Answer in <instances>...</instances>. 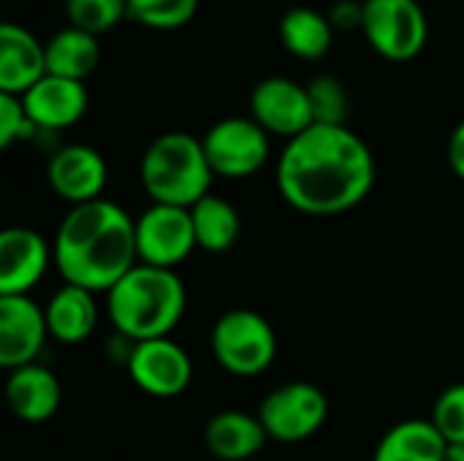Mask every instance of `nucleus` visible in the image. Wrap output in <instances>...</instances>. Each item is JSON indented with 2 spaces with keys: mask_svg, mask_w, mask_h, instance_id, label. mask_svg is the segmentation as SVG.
<instances>
[{
  "mask_svg": "<svg viewBox=\"0 0 464 461\" xmlns=\"http://www.w3.org/2000/svg\"><path fill=\"white\" fill-rule=\"evenodd\" d=\"M372 185V149L348 125H313L291 139L277 160V190L304 215H343L359 206Z\"/></svg>",
  "mask_w": 464,
  "mask_h": 461,
  "instance_id": "1",
  "label": "nucleus"
},
{
  "mask_svg": "<svg viewBox=\"0 0 464 461\" xmlns=\"http://www.w3.org/2000/svg\"><path fill=\"white\" fill-rule=\"evenodd\" d=\"M52 250L68 285L109 293L139 264L136 220L109 198L71 206L57 226Z\"/></svg>",
  "mask_w": 464,
  "mask_h": 461,
  "instance_id": "2",
  "label": "nucleus"
},
{
  "mask_svg": "<svg viewBox=\"0 0 464 461\" xmlns=\"http://www.w3.org/2000/svg\"><path fill=\"white\" fill-rule=\"evenodd\" d=\"M106 296L111 326L130 342L171 337L188 304L179 274L147 264H136Z\"/></svg>",
  "mask_w": 464,
  "mask_h": 461,
  "instance_id": "3",
  "label": "nucleus"
},
{
  "mask_svg": "<svg viewBox=\"0 0 464 461\" xmlns=\"http://www.w3.org/2000/svg\"><path fill=\"white\" fill-rule=\"evenodd\" d=\"M139 177L152 204L190 209L209 196L215 171L201 139L185 130H169L144 149Z\"/></svg>",
  "mask_w": 464,
  "mask_h": 461,
  "instance_id": "4",
  "label": "nucleus"
},
{
  "mask_svg": "<svg viewBox=\"0 0 464 461\" xmlns=\"http://www.w3.org/2000/svg\"><path fill=\"white\" fill-rule=\"evenodd\" d=\"M212 353L234 378H256L266 372L277 356L272 323L256 310H228L212 326Z\"/></svg>",
  "mask_w": 464,
  "mask_h": 461,
  "instance_id": "5",
  "label": "nucleus"
},
{
  "mask_svg": "<svg viewBox=\"0 0 464 461\" xmlns=\"http://www.w3.org/2000/svg\"><path fill=\"white\" fill-rule=\"evenodd\" d=\"M362 33L389 62L416 60L430 38V22L419 0H364Z\"/></svg>",
  "mask_w": 464,
  "mask_h": 461,
  "instance_id": "6",
  "label": "nucleus"
},
{
  "mask_svg": "<svg viewBox=\"0 0 464 461\" xmlns=\"http://www.w3.org/2000/svg\"><path fill=\"white\" fill-rule=\"evenodd\" d=\"M258 418L269 435V440L277 443H304L329 418V399L326 394L313 383H285L266 394V399L258 408Z\"/></svg>",
  "mask_w": 464,
  "mask_h": 461,
  "instance_id": "7",
  "label": "nucleus"
},
{
  "mask_svg": "<svg viewBox=\"0 0 464 461\" xmlns=\"http://www.w3.org/2000/svg\"><path fill=\"white\" fill-rule=\"evenodd\" d=\"M201 141L215 177L223 179L253 177L266 166L272 152L269 133L253 117H226L215 122Z\"/></svg>",
  "mask_w": 464,
  "mask_h": 461,
  "instance_id": "8",
  "label": "nucleus"
},
{
  "mask_svg": "<svg viewBox=\"0 0 464 461\" xmlns=\"http://www.w3.org/2000/svg\"><path fill=\"white\" fill-rule=\"evenodd\" d=\"M196 231L190 209L152 204L136 217L139 264L158 269H177L196 250Z\"/></svg>",
  "mask_w": 464,
  "mask_h": 461,
  "instance_id": "9",
  "label": "nucleus"
},
{
  "mask_svg": "<svg viewBox=\"0 0 464 461\" xmlns=\"http://www.w3.org/2000/svg\"><path fill=\"white\" fill-rule=\"evenodd\" d=\"M125 367L136 389L155 399H174L193 380V361L188 351L171 337L133 342Z\"/></svg>",
  "mask_w": 464,
  "mask_h": 461,
  "instance_id": "10",
  "label": "nucleus"
},
{
  "mask_svg": "<svg viewBox=\"0 0 464 461\" xmlns=\"http://www.w3.org/2000/svg\"><path fill=\"white\" fill-rule=\"evenodd\" d=\"M250 117L269 136H283L288 141L315 125L307 87L285 76H269L253 87Z\"/></svg>",
  "mask_w": 464,
  "mask_h": 461,
  "instance_id": "11",
  "label": "nucleus"
},
{
  "mask_svg": "<svg viewBox=\"0 0 464 461\" xmlns=\"http://www.w3.org/2000/svg\"><path fill=\"white\" fill-rule=\"evenodd\" d=\"M49 264H54V250L38 231L5 228L0 234V296H30Z\"/></svg>",
  "mask_w": 464,
  "mask_h": 461,
  "instance_id": "12",
  "label": "nucleus"
},
{
  "mask_svg": "<svg viewBox=\"0 0 464 461\" xmlns=\"http://www.w3.org/2000/svg\"><path fill=\"white\" fill-rule=\"evenodd\" d=\"M49 337L46 312L30 296H0V367L35 364Z\"/></svg>",
  "mask_w": 464,
  "mask_h": 461,
  "instance_id": "13",
  "label": "nucleus"
},
{
  "mask_svg": "<svg viewBox=\"0 0 464 461\" xmlns=\"http://www.w3.org/2000/svg\"><path fill=\"white\" fill-rule=\"evenodd\" d=\"M52 190L71 206L103 198L109 166L103 155L87 144H65L49 158L46 168Z\"/></svg>",
  "mask_w": 464,
  "mask_h": 461,
  "instance_id": "14",
  "label": "nucleus"
},
{
  "mask_svg": "<svg viewBox=\"0 0 464 461\" xmlns=\"http://www.w3.org/2000/svg\"><path fill=\"white\" fill-rule=\"evenodd\" d=\"M22 103L38 133H57L76 125L87 114L90 92L84 82L46 73L38 84H33L22 95Z\"/></svg>",
  "mask_w": 464,
  "mask_h": 461,
  "instance_id": "15",
  "label": "nucleus"
},
{
  "mask_svg": "<svg viewBox=\"0 0 464 461\" xmlns=\"http://www.w3.org/2000/svg\"><path fill=\"white\" fill-rule=\"evenodd\" d=\"M46 76V43H41L27 27L0 24V92L24 95Z\"/></svg>",
  "mask_w": 464,
  "mask_h": 461,
  "instance_id": "16",
  "label": "nucleus"
},
{
  "mask_svg": "<svg viewBox=\"0 0 464 461\" xmlns=\"http://www.w3.org/2000/svg\"><path fill=\"white\" fill-rule=\"evenodd\" d=\"M5 399L11 413L24 424H44L49 421L63 402L60 380L52 370L41 364H27L11 370L5 380Z\"/></svg>",
  "mask_w": 464,
  "mask_h": 461,
  "instance_id": "17",
  "label": "nucleus"
},
{
  "mask_svg": "<svg viewBox=\"0 0 464 461\" xmlns=\"http://www.w3.org/2000/svg\"><path fill=\"white\" fill-rule=\"evenodd\" d=\"M266 440H269V435H266L261 418L250 416L245 410L215 413L204 429L207 451L220 461L253 459L266 446Z\"/></svg>",
  "mask_w": 464,
  "mask_h": 461,
  "instance_id": "18",
  "label": "nucleus"
},
{
  "mask_svg": "<svg viewBox=\"0 0 464 461\" xmlns=\"http://www.w3.org/2000/svg\"><path fill=\"white\" fill-rule=\"evenodd\" d=\"M44 312H46L49 337H54L63 345L84 342L95 331V323H98L95 293L79 285H68V283L52 293Z\"/></svg>",
  "mask_w": 464,
  "mask_h": 461,
  "instance_id": "19",
  "label": "nucleus"
},
{
  "mask_svg": "<svg viewBox=\"0 0 464 461\" xmlns=\"http://www.w3.org/2000/svg\"><path fill=\"white\" fill-rule=\"evenodd\" d=\"M446 448L449 443L432 418H411L381 437L372 461H446Z\"/></svg>",
  "mask_w": 464,
  "mask_h": 461,
  "instance_id": "20",
  "label": "nucleus"
},
{
  "mask_svg": "<svg viewBox=\"0 0 464 461\" xmlns=\"http://www.w3.org/2000/svg\"><path fill=\"white\" fill-rule=\"evenodd\" d=\"M280 41L294 57L315 62L329 54L334 43V24L329 14L318 8L294 5L280 19Z\"/></svg>",
  "mask_w": 464,
  "mask_h": 461,
  "instance_id": "21",
  "label": "nucleus"
},
{
  "mask_svg": "<svg viewBox=\"0 0 464 461\" xmlns=\"http://www.w3.org/2000/svg\"><path fill=\"white\" fill-rule=\"evenodd\" d=\"M101 60L98 35H90L79 27H63L46 41V73L84 82Z\"/></svg>",
  "mask_w": 464,
  "mask_h": 461,
  "instance_id": "22",
  "label": "nucleus"
},
{
  "mask_svg": "<svg viewBox=\"0 0 464 461\" xmlns=\"http://www.w3.org/2000/svg\"><path fill=\"white\" fill-rule=\"evenodd\" d=\"M196 245L207 253H226L237 245L242 234V215L237 206L215 193L204 196L196 206H190Z\"/></svg>",
  "mask_w": 464,
  "mask_h": 461,
  "instance_id": "23",
  "label": "nucleus"
},
{
  "mask_svg": "<svg viewBox=\"0 0 464 461\" xmlns=\"http://www.w3.org/2000/svg\"><path fill=\"white\" fill-rule=\"evenodd\" d=\"M65 14L71 27L101 35L128 16V0H65Z\"/></svg>",
  "mask_w": 464,
  "mask_h": 461,
  "instance_id": "24",
  "label": "nucleus"
},
{
  "mask_svg": "<svg viewBox=\"0 0 464 461\" xmlns=\"http://www.w3.org/2000/svg\"><path fill=\"white\" fill-rule=\"evenodd\" d=\"M310 92V106H313V120L315 125H345L351 114V98L345 84L337 76H315L307 84Z\"/></svg>",
  "mask_w": 464,
  "mask_h": 461,
  "instance_id": "25",
  "label": "nucleus"
},
{
  "mask_svg": "<svg viewBox=\"0 0 464 461\" xmlns=\"http://www.w3.org/2000/svg\"><path fill=\"white\" fill-rule=\"evenodd\" d=\"M198 11V0H128V16L152 30H177Z\"/></svg>",
  "mask_w": 464,
  "mask_h": 461,
  "instance_id": "26",
  "label": "nucleus"
},
{
  "mask_svg": "<svg viewBox=\"0 0 464 461\" xmlns=\"http://www.w3.org/2000/svg\"><path fill=\"white\" fill-rule=\"evenodd\" d=\"M432 424L451 446H464V383L449 386L432 408Z\"/></svg>",
  "mask_w": 464,
  "mask_h": 461,
  "instance_id": "27",
  "label": "nucleus"
},
{
  "mask_svg": "<svg viewBox=\"0 0 464 461\" xmlns=\"http://www.w3.org/2000/svg\"><path fill=\"white\" fill-rule=\"evenodd\" d=\"M35 136H38V128L27 117L22 98L0 92V147L8 149L14 141H27Z\"/></svg>",
  "mask_w": 464,
  "mask_h": 461,
  "instance_id": "28",
  "label": "nucleus"
},
{
  "mask_svg": "<svg viewBox=\"0 0 464 461\" xmlns=\"http://www.w3.org/2000/svg\"><path fill=\"white\" fill-rule=\"evenodd\" d=\"M329 19L334 30H362L364 24V3L359 0H337L329 8Z\"/></svg>",
  "mask_w": 464,
  "mask_h": 461,
  "instance_id": "29",
  "label": "nucleus"
},
{
  "mask_svg": "<svg viewBox=\"0 0 464 461\" xmlns=\"http://www.w3.org/2000/svg\"><path fill=\"white\" fill-rule=\"evenodd\" d=\"M449 166L464 182V120L454 128V133L449 139Z\"/></svg>",
  "mask_w": 464,
  "mask_h": 461,
  "instance_id": "30",
  "label": "nucleus"
},
{
  "mask_svg": "<svg viewBox=\"0 0 464 461\" xmlns=\"http://www.w3.org/2000/svg\"><path fill=\"white\" fill-rule=\"evenodd\" d=\"M446 461H464V446H451L446 448Z\"/></svg>",
  "mask_w": 464,
  "mask_h": 461,
  "instance_id": "31",
  "label": "nucleus"
}]
</instances>
